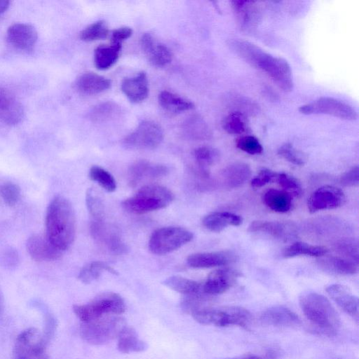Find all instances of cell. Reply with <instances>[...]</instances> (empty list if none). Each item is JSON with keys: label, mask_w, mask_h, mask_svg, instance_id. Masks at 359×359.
Wrapping results in <instances>:
<instances>
[{"label": "cell", "mask_w": 359, "mask_h": 359, "mask_svg": "<svg viewBox=\"0 0 359 359\" xmlns=\"http://www.w3.org/2000/svg\"><path fill=\"white\" fill-rule=\"evenodd\" d=\"M228 46L251 66L260 69L283 91L292 90L294 83L292 70L283 58L275 57L257 45L242 39H231Z\"/></svg>", "instance_id": "6da1fadb"}, {"label": "cell", "mask_w": 359, "mask_h": 359, "mask_svg": "<svg viewBox=\"0 0 359 359\" xmlns=\"http://www.w3.org/2000/svg\"><path fill=\"white\" fill-rule=\"evenodd\" d=\"M46 236L57 249L63 252L74 242L76 217L70 201L57 196L50 203L46 214Z\"/></svg>", "instance_id": "7a4b0ae2"}, {"label": "cell", "mask_w": 359, "mask_h": 359, "mask_svg": "<svg viewBox=\"0 0 359 359\" xmlns=\"http://www.w3.org/2000/svg\"><path fill=\"white\" fill-rule=\"evenodd\" d=\"M299 305L306 318L321 332L336 334L341 325L337 311L323 295L306 292L299 297Z\"/></svg>", "instance_id": "3957f363"}, {"label": "cell", "mask_w": 359, "mask_h": 359, "mask_svg": "<svg viewBox=\"0 0 359 359\" xmlns=\"http://www.w3.org/2000/svg\"><path fill=\"white\" fill-rule=\"evenodd\" d=\"M174 198L173 193L168 188L148 184L124 200L122 206L128 212L140 215L163 209L169 205Z\"/></svg>", "instance_id": "277c9868"}, {"label": "cell", "mask_w": 359, "mask_h": 359, "mask_svg": "<svg viewBox=\"0 0 359 359\" xmlns=\"http://www.w3.org/2000/svg\"><path fill=\"white\" fill-rule=\"evenodd\" d=\"M194 319L203 325H213L217 327H247L252 316L246 309L229 306L222 307H201L191 313Z\"/></svg>", "instance_id": "5b68a950"}, {"label": "cell", "mask_w": 359, "mask_h": 359, "mask_svg": "<svg viewBox=\"0 0 359 359\" xmlns=\"http://www.w3.org/2000/svg\"><path fill=\"white\" fill-rule=\"evenodd\" d=\"M126 310L123 299L113 292L98 294L89 302L73 306V311L82 323L107 315H120Z\"/></svg>", "instance_id": "8992f818"}, {"label": "cell", "mask_w": 359, "mask_h": 359, "mask_svg": "<svg viewBox=\"0 0 359 359\" xmlns=\"http://www.w3.org/2000/svg\"><path fill=\"white\" fill-rule=\"evenodd\" d=\"M126 326L125 319L118 315H107L87 323L80 327L81 338L92 345H103L118 338Z\"/></svg>", "instance_id": "52a82bcc"}, {"label": "cell", "mask_w": 359, "mask_h": 359, "mask_svg": "<svg viewBox=\"0 0 359 359\" xmlns=\"http://www.w3.org/2000/svg\"><path fill=\"white\" fill-rule=\"evenodd\" d=\"M190 231L180 226H165L157 229L150 236V251L158 255L172 252L193 239Z\"/></svg>", "instance_id": "ba28073f"}, {"label": "cell", "mask_w": 359, "mask_h": 359, "mask_svg": "<svg viewBox=\"0 0 359 359\" xmlns=\"http://www.w3.org/2000/svg\"><path fill=\"white\" fill-rule=\"evenodd\" d=\"M164 138L159 124L153 121H143L123 140L124 147L134 150H149L158 147Z\"/></svg>", "instance_id": "9c48e42d"}, {"label": "cell", "mask_w": 359, "mask_h": 359, "mask_svg": "<svg viewBox=\"0 0 359 359\" xmlns=\"http://www.w3.org/2000/svg\"><path fill=\"white\" fill-rule=\"evenodd\" d=\"M13 359H50L44 336L34 327L22 331L16 338Z\"/></svg>", "instance_id": "30bf717a"}, {"label": "cell", "mask_w": 359, "mask_h": 359, "mask_svg": "<svg viewBox=\"0 0 359 359\" xmlns=\"http://www.w3.org/2000/svg\"><path fill=\"white\" fill-rule=\"evenodd\" d=\"M303 114H327L341 119L353 121L357 118V112L348 103L340 100L322 97L299 108Z\"/></svg>", "instance_id": "8fae6325"}, {"label": "cell", "mask_w": 359, "mask_h": 359, "mask_svg": "<svg viewBox=\"0 0 359 359\" xmlns=\"http://www.w3.org/2000/svg\"><path fill=\"white\" fill-rule=\"evenodd\" d=\"M345 195L338 187L325 185L319 187L309 196L307 201L309 211L314 213L323 210L334 209L345 202Z\"/></svg>", "instance_id": "7c38bea8"}, {"label": "cell", "mask_w": 359, "mask_h": 359, "mask_svg": "<svg viewBox=\"0 0 359 359\" xmlns=\"http://www.w3.org/2000/svg\"><path fill=\"white\" fill-rule=\"evenodd\" d=\"M241 276L240 273L229 267H222L212 271L202 285L203 291L208 296L222 294L229 290Z\"/></svg>", "instance_id": "4fadbf2b"}, {"label": "cell", "mask_w": 359, "mask_h": 359, "mask_svg": "<svg viewBox=\"0 0 359 359\" xmlns=\"http://www.w3.org/2000/svg\"><path fill=\"white\" fill-rule=\"evenodd\" d=\"M6 37L9 43L14 48L29 53L34 50L38 34L36 29L31 25L15 23L8 27Z\"/></svg>", "instance_id": "5bb4252c"}, {"label": "cell", "mask_w": 359, "mask_h": 359, "mask_svg": "<svg viewBox=\"0 0 359 359\" xmlns=\"http://www.w3.org/2000/svg\"><path fill=\"white\" fill-rule=\"evenodd\" d=\"M168 172V168L164 165L147 160H138L128 169V184L131 187H135L145 180L161 177L167 175Z\"/></svg>", "instance_id": "9a60e30c"}, {"label": "cell", "mask_w": 359, "mask_h": 359, "mask_svg": "<svg viewBox=\"0 0 359 359\" xmlns=\"http://www.w3.org/2000/svg\"><path fill=\"white\" fill-rule=\"evenodd\" d=\"M140 45L148 61L157 67L168 65L172 58L170 49L158 41L150 33H144L140 39Z\"/></svg>", "instance_id": "2e32d148"}, {"label": "cell", "mask_w": 359, "mask_h": 359, "mask_svg": "<svg viewBox=\"0 0 359 359\" xmlns=\"http://www.w3.org/2000/svg\"><path fill=\"white\" fill-rule=\"evenodd\" d=\"M236 260L237 255L233 252L221 250L190 255L187 259V262L191 267L205 269L227 266Z\"/></svg>", "instance_id": "e0dca14e"}, {"label": "cell", "mask_w": 359, "mask_h": 359, "mask_svg": "<svg viewBox=\"0 0 359 359\" xmlns=\"http://www.w3.org/2000/svg\"><path fill=\"white\" fill-rule=\"evenodd\" d=\"M26 247L32 259L37 262L56 260L62 252L46 236L39 234L32 235L27 241Z\"/></svg>", "instance_id": "ac0fdd59"}, {"label": "cell", "mask_w": 359, "mask_h": 359, "mask_svg": "<svg viewBox=\"0 0 359 359\" xmlns=\"http://www.w3.org/2000/svg\"><path fill=\"white\" fill-rule=\"evenodd\" d=\"M23 115V107L16 97L9 90L0 86V120L13 126L20 123Z\"/></svg>", "instance_id": "d6986e66"}, {"label": "cell", "mask_w": 359, "mask_h": 359, "mask_svg": "<svg viewBox=\"0 0 359 359\" xmlns=\"http://www.w3.org/2000/svg\"><path fill=\"white\" fill-rule=\"evenodd\" d=\"M326 292L344 311L358 321V300L347 287L332 284L327 287Z\"/></svg>", "instance_id": "ffe728a7"}, {"label": "cell", "mask_w": 359, "mask_h": 359, "mask_svg": "<svg viewBox=\"0 0 359 359\" xmlns=\"http://www.w3.org/2000/svg\"><path fill=\"white\" fill-rule=\"evenodd\" d=\"M262 323L274 327H293L299 325V316L289 308L277 305L264 310L260 315Z\"/></svg>", "instance_id": "44dd1931"}, {"label": "cell", "mask_w": 359, "mask_h": 359, "mask_svg": "<svg viewBox=\"0 0 359 359\" xmlns=\"http://www.w3.org/2000/svg\"><path fill=\"white\" fill-rule=\"evenodd\" d=\"M248 230L262 232L283 241L292 240L297 235L295 227L288 222L255 221L250 224Z\"/></svg>", "instance_id": "7402d4cb"}, {"label": "cell", "mask_w": 359, "mask_h": 359, "mask_svg": "<svg viewBox=\"0 0 359 359\" xmlns=\"http://www.w3.org/2000/svg\"><path fill=\"white\" fill-rule=\"evenodd\" d=\"M90 229L93 238L112 252L122 254L126 251V246L119 236L103 224L102 220L93 221Z\"/></svg>", "instance_id": "603a6c76"}, {"label": "cell", "mask_w": 359, "mask_h": 359, "mask_svg": "<svg viewBox=\"0 0 359 359\" xmlns=\"http://www.w3.org/2000/svg\"><path fill=\"white\" fill-rule=\"evenodd\" d=\"M121 90L133 103H140L149 95V82L146 73L141 72L137 75L126 78L121 83Z\"/></svg>", "instance_id": "cb8c5ba5"}, {"label": "cell", "mask_w": 359, "mask_h": 359, "mask_svg": "<svg viewBox=\"0 0 359 359\" xmlns=\"http://www.w3.org/2000/svg\"><path fill=\"white\" fill-rule=\"evenodd\" d=\"M75 86L80 93L92 95L109 89L111 87V81L94 72H86L79 76Z\"/></svg>", "instance_id": "d4e9b609"}, {"label": "cell", "mask_w": 359, "mask_h": 359, "mask_svg": "<svg viewBox=\"0 0 359 359\" xmlns=\"http://www.w3.org/2000/svg\"><path fill=\"white\" fill-rule=\"evenodd\" d=\"M220 175L224 187L234 189L243 184L250 178L251 169L245 163L235 162L226 166Z\"/></svg>", "instance_id": "484cf974"}, {"label": "cell", "mask_w": 359, "mask_h": 359, "mask_svg": "<svg viewBox=\"0 0 359 359\" xmlns=\"http://www.w3.org/2000/svg\"><path fill=\"white\" fill-rule=\"evenodd\" d=\"M317 264L322 271L334 275L348 276L357 272L355 263L335 256L321 257L317 261Z\"/></svg>", "instance_id": "4316f807"}, {"label": "cell", "mask_w": 359, "mask_h": 359, "mask_svg": "<svg viewBox=\"0 0 359 359\" xmlns=\"http://www.w3.org/2000/svg\"><path fill=\"white\" fill-rule=\"evenodd\" d=\"M241 216L227 211L210 213L204 217L203 225L212 232H220L229 226H239L242 224Z\"/></svg>", "instance_id": "83f0119b"}, {"label": "cell", "mask_w": 359, "mask_h": 359, "mask_svg": "<svg viewBox=\"0 0 359 359\" xmlns=\"http://www.w3.org/2000/svg\"><path fill=\"white\" fill-rule=\"evenodd\" d=\"M117 339V348L123 353L142 352L148 348L147 344L138 337L136 331L127 325Z\"/></svg>", "instance_id": "f1b7e54d"}, {"label": "cell", "mask_w": 359, "mask_h": 359, "mask_svg": "<svg viewBox=\"0 0 359 359\" xmlns=\"http://www.w3.org/2000/svg\"><path fill=\"white\" fill-rule=\"evenodd\" d=\"M122 45L110 43L100 45L94 51V64L97 69L106 70L111 68L118 60Z\"/></svg>", "instance_id": "f546056e"}, {"label": "cell", "mask_w": 359, "mask_h": 359, "mask_svg": "<svg viewBox=\"0 0 359 359\" xmlns=\"http://www.w3.org/2000/svg\"><path fill=\"white\" fill-rule=\"evenodd\" d=\"M158 100L162 109L171 114H179L194 108L191 101L168 90L161 92Z\"/></svg>", "instance_id": "4dcf8cb0"}, {"label": "cell", "mask_w": 359, "mask_h": 359, "mask_svg": "<svg viewBox=\"0 0 359 359\" xmlns=\"http://www.w3.org/2000/svg\"><path fill=\"white\" fill-rule=\"evenodd\" d=\"M231 6L242 27L247 29L257 22L259 8L256 2L233 1Z\"/></svg>", "instance_id": "1f68e13d"}, {"label": "cell", "mask_w": 359, "mask_h": 359, "mask_svg": "<svg viewBox=\"0 0 359 359\" xmlns=\"http://www.w3.org/2000/svg\"><path fill=\"white\" fill-rule=\"evenodd\" d=\"M263 201L269 208L280 213L287 212L292 207V196L284 190H267L263 195Z\"/></svg>", "instance_id": "d6a6232c"}, {"label": "cell", "mask_w": 359, "mask_h": 359, "mask_svg": "<svg viewBox=\"0 0 359 359\" xmlns=\"http://www.w3.org/2000/svg\"><path fill=\"white\" fill-rule=\"evenodd\" d=\"M182 131L188 138L196 140L209 139L211 133L205 121L198 116H192L182 124Z\"/></svg>", "instance_id": "836d02e7"}, {"label": "cell", "mask_w": 359, "mask_h": 359, "mask_svg": "<svg viewBox=\"0 0 359 359\" xmlns=\"http://www.w3.org/2000/svg\"><path fill=\"white\" fill-rule=\"evenodd\" d=\"M327 251L325 247L321 245H315L305 242L297 241L285 248L283 255L285 258L301 255L323 257Z\"/></svg>", "instance_id": "e575fe53"}, {"label": "cell", "mask_w": 359, "mask_h": 359, "mask_svg": "<svg viewBox=\"0 0 359 359\" xmlns=\"http://www.w3.org/2000/svg\"><path fill=\"white\" fill-rule=\"evenodd\" d=\"M163 284L184 295L197 293L203 290L202 285L198 282L179 276L167 278L163 280Z\"/></svg>", "instance_id": "d590c367"}, {"label": "cell", "mask_w": 359, "mask_h": 359, "mask_svg": "<svg viewBox=\"0 0 359 359\" xmlns=\"http://www.w3.org/2000/svg\"><path fill=\"white\" fill-rule=\"evenodd\" d=\"M194 157L197 163L200 172L208 175L209 167L215 164L219 159V152L217 149L208 146L196 148L194 151Z\"/></svg>", "instance_id": "8d00e7d4"}, {"label": "cell", "mask_w": 359, "mask_h": 359, "mask_svg": "<svg viewBox=\"0 0 359 359\" xmlns=\"http://www.w3.org/2000/svg\"><path fill=\"white\" fill-rule=\"evenodd\" d=\"M103 271L117 274L116 271L106 263L95 261L82 268L79 273L78 278L83 283L89 284L97 280Z\"/></svg>", "instance_id": "74e56055"}, {"label": "cell", "mask_w": 359, "mask_h": 359, "mask_svg": "<svg viewBox=\"0 0 359 359\" xmlns=\"http://www.w3.org/2000/svg\"><path fill=\"white\" fill-rule=\"evenodd\" d=\"M222 128L229 134L241 135L248 130V123L243 114L234 111L223 119Z\"/></svg>", "instance_id": "f35d334b"}, {"label": "cell", "mask_w": 359, "mask_h": 359, "mask_svg": "<svg viewBox=\"0 0 359 359\" xmlns=\"http://www.w3.org/2000/svg\"><path fill=\"white\" fill-rule=\"evenodd\" d=\"M109 34L104 20H97L83 29L79 34L81 40L91 42L106 39Z\"/></svg>", "instance_id": "ab89813d"}, {"label": "cell", "mask_w": 359, "mask_h": 359, "mask_svg": "<svg viewBox=\"0 0 359 359\" xmlns=\"http://www.w3.org/2000/svg\"><path fill=\"white\" fill-rule=\"evenodd\" d=\"M89 177L108 192H114L116 189L113 175L100 166H92L89 170Z\"/></svg>", "instance_id": "60d3db41"}, {"label": "cell", "mask_w": 359, "mask_h": 359, "mask_svg": "<svg viewBox=\"0 0 359 359\" xmlns=\"http://www.w3.org/2000/svg\"><path fill=\"white\" fill-rule=\"evenodd\" d=\"M334 248L337 252L358 264V245L356 240L351 238L340 239L334 243Z\"/></svg>", "instance_id": "b9f144b4"}, {"label": "cell", "mask_w": 359, "mask_h": 359, "mask_svg": "<svg viewBox=\"0 0 359 359\" xmlns=\"http://www.w3.org/2000/svg\"><path fill=\"white\" fill-rule=\"evenodd\" d=\"M118 107L112 102H104L95 106L90 112L93 121L102 122L111 118L117 112Z\"/></svg>", "instance_id": "7bdbcfd3"}, {"label": "cell", "mask_w": 359, "mask_h": 359, "mask_svg": "<svg viewBox=\"0 0 359 359\" xmlns=\"http://www.w3.org/2000/svg\"><path fill=\"white\" fill-rule=\"evenodd\" d=\"M275 180L291 196H300L302 194V189L299 182L293 176L285 172L277 173Z\"/></svg>", "instance_id": "ee69618b"}, {"label": "cell", "mask_w": 359, "mask_h": 359, "mask_svg": "<svg viewBox=\"0 0 359 359\" xmlns=\"http://www.w3.org/2000/svg\"><path fill=\"white\" fill-rule=\"evenodd\" d=\"M278 154L286 161L296 165H303L306 161L303 153L296 149L290 143H285L280 146Z\"/></svg>", "instance_id": "f6af8a7d"}, {"label": "cell", "mask_w": 359, "mask_h": 359, "mask_svg": "<svg viewBox=\"0 0 359 359\" xmlns=\"http://www.w3.org/2000/svg\"><path fill=\"white\" fill-rule=\"evenodd\" d=\"M236 144L239 149L252 155L261 154L263 151V147L258 139L252 135L239 137Z\"/></svg>", "instance_id": "bcb514c9"}, {"label": "cell", "mask_w": 359, "mask_h": 359, "mask_svg": "<svg viewBox=\"0 0 359 359\" xmlns=\"http://www.w3.org/2000/svg\"><path fill=\"white\" fill-rule=\"evenodd\" d=\"M86 206L94 221L102 220L103 205L98 196L91 189L86 192Z\"/></svg>", "instance_id": "7dc6e473"}, {"label": "cell", "mask_w": 359, "mask_h": 359, "mask_svg": "<svg viewBox=\"0 0 359 359\" xmlns=\"http://www.w3.org/2000/svg\"><path fill=\"white\" fill-rule=\"evenodd\" d=\"M0 193L5 203L13 206L20 198V189L16 184L6 182L1 187Z\"/></svg>", "instance_id": "c3c4849f"}, {"label": "cell", "mask_w": 359, "mask_h": 359, "mask_svg": "<svg viewBox=\"0 0 359 359\" xmlns=\"http://www.w3.org/2000/svg\"><path fill=\"white\" fill-rule=\"evenodd\" d=\"M276 174L270 169L264 168L252 180L251 186L255 188L262 187L275 180Z\"/></svg>", "instance_id": "681fc988"}, {"label": "cell", "mask_w": 359, "mask_h": 359, "mask_svg": "<svg viewBox=\"0 0 359 359\" xmlns=\"http://www.w3.org/2000/svg\"><path fill=\"white\" fill-rule=\"evenodd\" d=\"M344 187H356L359 184V168L358 165L344 172L339 179Z\"/></svg>", "instance_id": "f907efd6"}, {"label": "cell", "mask_w": 359, "mask_h": 359, "mask_svg": "<svg viewBox=\"0 0 359 359\" xmlns=\"http://www.w3.org/2000/svg\"><path fill=\"white\" fill-rule=\"evenodd\" d=\"M133 30L129 27H121L112 31L111 33V43L122 45L123 42L130 38Z\"/></svg>", "instance_id": "816d5d0a"}, {"label": "cell", "mask_w": 359, "mask_h": 359, "mask_svg": "<svg viewBox=\"0 0 359 359\" xmlns=\"http://www.w3.org/2000/svg\"><path fill=\"white\" fill-rule=\"evenodd\" d=\"M10 1L8 0H0V14L4 13L9 7Z\"/></svg>", "instance_id": "f5cc1de1"}, {"label": "cell", "mask_w": 359, "mask_h": 359, "mask_svg": "<svg viewBox=\"0 0 359 359\" xmlns=\"http://www.w3.org/2000/svg\"><path fill=\"white\" fill-rule=\"evenodd\" d=\"M226 359H262V358L257 355H244V356L238 357V358H226Z\"/></svg>", "instance_id": "db71d44e"}, {"label": "cell", "mask_w": 359, "mask_h": 359, "mask_svg": "<svg viewBox=\"0 0 359 359\" xmlns=\"http://www.w3.org/2000/svg\"><path fill=\"white\" fill-rule=\"evenodd\" d=\"M4 309V300L2 292L0 290V314H1Z\"/></svg>", "instance_id": "11a10c76"}]
</instances>
